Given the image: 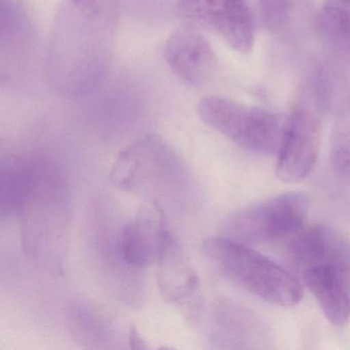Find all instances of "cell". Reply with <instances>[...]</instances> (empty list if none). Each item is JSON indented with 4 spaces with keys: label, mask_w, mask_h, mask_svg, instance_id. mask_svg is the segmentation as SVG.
<instances>
[{
    "label": "cell",
    "mask_w": 350,
    "mask_h": 350,
    "mask_svg": "<svg viewBox=\"0 0 350 350\" xmlns=\"http://www.w3.org/2000/svg\"><path fill=\"white\" fill-rule=\"evenodd\" d=\"M172 235L161 206L149 202L120 232L118 241L120 259L136 269L157 264Z\"/></svg>",
    "instance_id": "obj_10"
},
{
    "label": "cell",
    "mask_w": 350,
    "mask_h": 350,
    "mask_svg": "<svg viewBox=\"0 0 350 350\" xmlns=\"http://www.w3.org/2000/svg\"><path fill=\"white\" fill-rule=\"evenodd\" d=\"M181 16L218 34L233 50L249 54L255 42L253 16L245 0H178Z\"/></svg>",
    "instance_id": "obj_7"
},
{
    "label": "cell",
    "mask_w": 350,
    "mask_h": 350,
    "mask_svg": "<svg viewBox=\"0 0 350 350\" xmlns=\"http://www.w3.org/2000/svg\"><path fill=\"white\" fill-rule=\"evenodd\" d=\"M321 124L317 114L306 107L293 111L284 126L278 149L276 177L284 183H298L309 175L319 157Z\"/></svg>",
    "instance_id": "obj_8"
},
{
    "label": "cell",
    "mask_w": 350,
    "mask_h": 350,
    "mask_svg": "<svg viewBox=\"0 0 350 350\" xmlns=\"http://www.w3.org/2000/svg\"><path fill=\"white\" fill-rule=\"evenodd\" d=\"M340 3H343L346 7H350V0H339Z\"/></svg>",
    "instance_id": "obj_18"
},
{
    "label": "cell",
    "mask_w": 350,
    "mask_h": 350,
    "mask_svg": "<svg viewBox=\"0 0 350 350\" xmlns=\"http://www.w3.org/2000/svg\"><path fill=\"white\" fill-rule=\"evenodd\" d=\"M157 284L163 298L196 325L204 309L200 278L175 235H172L157 263Z\"/></svg>",
    "instance_id": "obj_9"
},
{
    "label": "cell",
    "mask_w": 350,
    "mask_h": 350,
    "mask_svg": "<svg viewBox=\"0 0 350 350\" xmlns=\"http://www.w3.org/2000/svg\"><path fill=\"white\" fill-rule=\"evenodd\" d=\"M98 309L83 304L71 308L70 327L75 339L91 346L110 341L113 325L109 317Z\"/></svg>",
    "instance_id": "obj_13"
},
{
    "label": "cell",
    "mask_w": 350,
    "mask_h": 350,
    "mask_svg": "<svg viewBox=\"0 0 350 350\" xmlns=\"http://www.w3.org/2000/svg\"><path fill=\"white\" fill-rule=\"evenodd\" d=\"M129 342H130L131 347L135 348V349H142V348H147L145 341H143L142 338L139 335L137 329L134 327H130L129 331Z\"/></svg>",
    "instance_id": "obj_17"
},
{
    "label": "cell",
    "mask_w": 350,
    "mask_h": 350,
    "mask_svg": "<svg viewBox=\"0 0 350 350\" xmlns=\"http://www.w3.org/2000/svg\"><path fill=\"white\" fill-rule=\"evenodd\" d=\"M329 155L336 175L350 183V113L340 120L334 130Z\"/></svg>",
    "instance_id": "obj_15"
},
{
    "label": "cell",
    "mask_w": 350,
    "mask_h": 350,
    "mask_svg": "<svg viewBox=\"0 0 350 350\" xmlns=\"http://www.w3.org/2000/svg\"><path fill=\"white\" fill-rule=\"evenodd\" d=\"M308 211L306 194L288 192L234 213L223 229L225 237L245 245L270 243L300 231Z\"/></svg>",
    "instance_id": "obj_5"
},
{
    "label": "cell",
    "mask_w": 350,
    "mask_h": 350,
    "mask_svg": "<svg viewBox=\"0 0 350 350\" xmlns=\"http://www.w3.org/2000/svg\"><path fill=\"white\" fill-rule=\"evenodd\" d=\"M325 319L336 327L350 319V243L327 226L314 254L299 267Z\"/></svg>",
    "instance_id": "obj_3"
},
{
    "label": "cell",
    "mask_w": 350,
    "mask_h": 350,
    "mask_svg": "<svg viewBox=\"0 0 350 350\" xmlns=\"http://www.w3.org/2000/svg\"><path fill=\"white\" fill-rule=\"evenodd\" d=\"M202 252L225 278L265 302L291 307L302 300L298 278L249 245L226 237H210L202 243Z\"/></svg>",
    "instance_id": "obj_2"
},
{
    "label": "cell",
    "mask_w": 350,
    "mask_h": 350,
    "mask_svg": "<svg viewBox=\"0 0 350 350\" xmlns=\"http://www.w3.org/2000/svg\"><path fill=\"white\" fill-rule=\"evenodd\" d=\"M114 0H63L49 49V77L66 96L93 91L105 75L113 50Z\"/></svg>",
    "instance_id": "obj_1"
},
{
    "label": "cell",
    "mask_w": 350,
    "mask_h": 350,
    "mask_svg": "<svg viewBox=\"0 0 350 350\" xmlns=\"http://www.w3.org/2000/svg\"><path fill=\"white\" fill-rule=\"evenodd\" d=\"M264 21L273 29L282 27L290 11V0H259Z\"/></svg>",
    "instance_id": "obj_16"
},
{
    "label": "cell",
    "mask_w": 350,
    "mask_h": 350,
    "mask_svg": "<svg viewBox=\"0 0 350 350\" xmlns=\"http://www.w3.org/2000/svg\"><path fill=\"white\" fill-rule=\"evenodd\" d=\"M315 27L321 40L334 50L350 56V11L325 5L315 17Z\"/></svg>",
    "instance_id": "obj_14"
},
{
    "label": "cell",
    "mask_w": 350,
    "mask_h": 350,
    "mask_svg": "<svg viewBox=\"0 0 350 350\" xmlns=\"http://www.w3.org/2000/svg\"><path fill=\"white\" fill-rule=\"evenodd\" d=\"M178 163L173 148L161 137L149 134L120 152L110 180L124 191H143L173 176Z\"/></svg>",
    "instance_id": "obj_6"
},
{
    "label": "cell",
    "mask_w": 350,
    "mask_h": 350,
    "mask_svg": "<svg viewBox=\"0 0 350 350\" xmlns=\"http://www.w3.org/2000/svg\"><path fill=\"white\" fill-rule=\"evenodd\" d=\"M211 341L219 348H268L270 336L261 319L251 310L228 300L213 309Z\"/></svg>",
    "instance_id": "obj_12"
},
{
    "label": "cell",
    "mask_w": 350,
    "mask_h": 350,
    "mask_svg": "<svg viewBox=\"0 0 350 350\" xmlns=\"http://www.w3.org/2000/svg\"><path fill=\"white\" fill-rule=\"evenodd\" d=\"M198 112L204 124L241 148L264 154L278 150L286 126L272 112L217 96L204 98Z\"/></svg>",
    "instance_id": "obj_4"
},
{
    "label": "cell",
    "mask_w": 350,
    "mask_h": 350,
    "mask_svg": "<svg viewBox=\"0 0 350 350\" xmlns=\"http://www.w3.org/2000/svg\"><path fill=\"white\" fill-rule=\"evenodd\" d=\"M165 58L172 72L190 87L204 85L217 62L210 42L193 27L178 28L169 36Z\"/></svg>",
    "instance_id": "obj_11"
}]
</instances>
